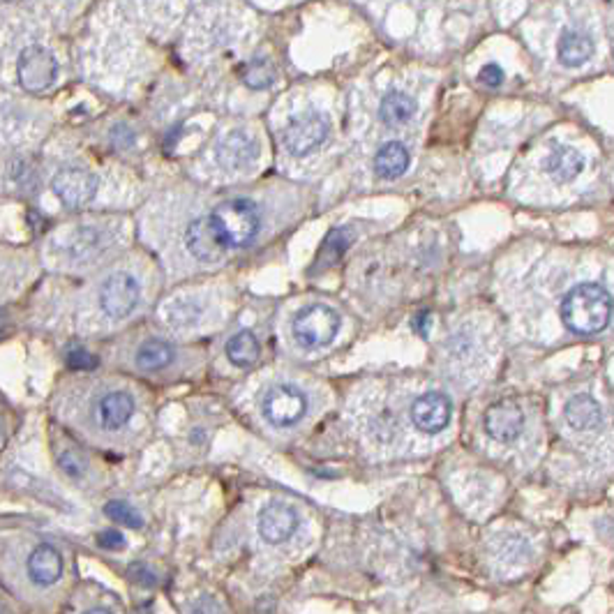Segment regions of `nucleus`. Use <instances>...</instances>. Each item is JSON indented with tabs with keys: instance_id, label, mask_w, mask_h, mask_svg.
I'll list each match as a JSON object with an SVG mask.
<instances>
[{
	"instance_id": "2",
	"label": "nucleus",
	"mask_w": 614,
	"mask_h": 614,
	"mask_svg": "<svg viewBox=\"0 0 614 614\" xmlns=\"http://www.w3.org/2000/svg\"><path fill=\"white\" fill-rule=\"evenodd\" d=\"M213 224L224 236L229 247H245L257 238L261 229L259 208L250 199H227L211 213Z\"/></svg>"
},
{
	"instance_id": "16",
	"label": "nucleus",
	"mask_w": 614,
	"mask_h": 614,
	"mask_svg": "<svg viewBox=\"0 0 614 614\" xmlns=\"http://www.w3.org/2000/svg\"><path fill=\"white\" fill-rule=\"evenodd\" d=\"M591 53H594V42H591V37L587 35L585 30H563V35L559 37V44H556L559 63L566 65V67H579V65H585L591 58Z\"/></svg>"
},
{
	"instance_id": "13",
	"label": "nucleus",
	"mask_w": 614,
	"mask_h": 614,
	"mask_svg": "<svg viewBox=\"0 0 614 614\" xmlns=\"http://www.w3.org/2000/svg\"><path fill=\"white\" fill-rule=\"evenodd\" d=\"M259 155L257 141L245 132H231L227 139L217 144V162L229 171H238L250 167Z\"/></svg>"
},
{
	"instance_id": "7",
	"label": "nucleus",
	"mask_w": 614,
	"mask_h": 614,
	"mask_svg": "<svg viewBox=\"0 0 614 614\" xmlns=\"http://www.w3.org/2000/svg\"><path fill=\"white\" fill-rule=\"evenodd\" d=\"M328 120L319 113H303V116L293 118L291 123L287 125L282 141H284V148H287L291 155H310L312 151L322 146L328 136Z\"/></svg>"
},
{
	"instance_id": "3",
	"label": "nucleus",
	"mask_w": 614,
	"mask_h": 614,
	"mask_svg": "<svg viewBox=\"0 0 614 614\" xmlns=\"http://www.w3.org/2000/svg\"><path fill=\"white\" fill-rule=\"evenodd\" d=\"M339 315L328 305H307L293 316V339L303 349H322L335 339L339 330Z\"/></svg>"
},
{
	"instance_id": "27",
	"label": "nucleus",
	"mask_w": 614,
	"mask_h": 614,
	"mask_svg": "<svg viewBox=\"0 0 614 614\" xmlns=\"http://www.w3.org/2000/svg\"><path fill=\"white\" fill-rule=\"evenodd\" d=\"M67 365H70L72 369H93L95 365H97V358L83 349H72L70 354H67Z\"/></svg>"
},
{
	"instance_id": "11",
	"label": "nucleus",
	"mask_w": 614,
	"mask_h": 614,
	"mask_svg": "<svg viewBox=\"0 0 614 614\" xmlns=\"http://www.w3.org/2000/svg\"><path fill=\"white\" fill-rule=\"evenodd\" d=\"M299 529V513L289 503H268L259 513V533L270 545L287 543Z\"/></svg>"
},
{
	"instance_id": "1",
	"label": "nucleus",
	"mask_w": 614,
	"mask_h": 614,
	"mask_svg": "<svg viewBox=\"0 0 614 614\" xmlns=\"http://www.w3.org/2000/svg\"><path fill=\"white\" fill-rule=\"evenodd\" d=\"M562 322L578 335H594L605 330L612 316V296L601 284L585 282L563 296Z\"/></svg>"
},
{
	"instance_id": "12",
	"label": "nucleus",
	"mask_w": 614,
	"mask_h": 614,
	"mask_svg": "<svg viewBox=\"0 0 614 614\" xmlns=\"http://www.w3.org/2000/svg\"><path fill=\"white\" fill-rule=\"evenodd\" d=\"M486 432L490 434L494 441H501V444H510L522 434V427H525V414L513 400H501V402L492 404L490 409L486 411Z\"/></svg>"
},
{
	"instance_id": "9",
	"label": "nucleus",
	"mask_w": 614,
	"mask_h": 614,
	"mask_svg": "<svg viewBox=\"0 0 614 614\" xmlns=\"http://www.w3.org/2000/svg\"><path fill=\"white\" fill-rule=\"evenodd\" d=\"M95 192H97V175L82 167L60 169L53 178V194L67 208H82L93 199Z\"/></svg>"
},
{
	"instance_id": "30",
	"label": "nucleus",
	"mask_w": 614,
	"mask_h": 614,
	"mask_svg": "<svg viewBox=\"0 0 614 614\" xmlns=\"http://www.w3.org/2000/svg\"><path fill=\"white\" fill-rule=\"evenodd\" d=\"M414 328H416V333L427 335V330H430V315H427V312H421V315L414 319Z\"/></svg>"
},
{
	"instance_id": "19",
	"label": "nucleus",
	"mask_w": 614,
	"mask_h": 614,
	"mask_svg": "<svg viewBox=\"0 0 614 614\" xmlns=\"http://www.w3.org/2000/svg\"><path fill=\"white\" fill-rule=\"evenodd\" d=\"M409 164L411 155L409 151H407V146L400 144V141H388L386 146H381V151L377 152L375 174L379 175V178L392 181V178H400L404 171L409 169Z\"/></svg>"
},
{
	"instance_id": "22",
	"label": "nucleus",
	"mask_w": 614,
	"mask_h": 614,
	"mask_svg": "<svg viewBox=\"0 0 614 614\" xmlns=\"http://www.w3.org/2000/svg\"><path fill=\"white\" fill-rule=\"evenodd\" d=\"M174 361V349L164 339H148L136 349V365L144 372H159Z\"/></svg>"
},
{
	"instance_id": "29",
	"label": "nucleus",
	"mask_w": 614,
	"mask_h": 614,
	"mask_svg": "<svg viewBox=\"0 0 614 614\" xmlns=\"http://www.w3.org/2000/svg\"><path fill=\"white\" fill-rule=\"evenodd\" d=\"M478 79H480V83H486V86L497 88V86H501V82H503V70L499 67V65L490 63V65H486L483 70H480Z\"/></svg>"
},
{
	"instance_id": "5",
	"label": "nucleus",
	"mask_w": 614,
	"mask_h": 614,
	"mask_svg": "<svg viewBox=\"0 0 614 614\" xmlns=\"http://www.w3.org/2000/svg\"><path fill=\"white\" fill-rule=\"evenodd\" d=\"M17 76L19 83L28 93H42L47 88L53 86L56 76H58V63L53 58V53L49 49L33 44L26 47L19 56L17 63Z\"/></svg>"
},
{
	"instance_id": "17",
	"label": "nucleus",
	"mask_w": 614,
	"mask_h": 614,
	"mask_svg": "<svg viewBox=\"0 0 614 614\" xmlns=\"http://www.w3.org/2000/svg\"><path fill=\"white\" fill-rule=\"evenodd\" d=\"M563 414H566L568 425L573 427V430H579V432L594 430L602 421L601 404L591 398V395H575V398L568 400Z\"/></svg>"
},
{
	"instance_id": "18",
	"label": "nucleus",
	"mask_w": 614,
	"mask_h": 614,
	"mask_svg": "<svg viewBox=\"0 0 614 614\" xmlns=\"http://www.w3.org/2000/svg\"><path fill=\"white\" fill-rule=\"evenodd\" d=\"M545 167H548V174H550L556 183H568L573 181L575 175L582 174V169H585V158L571 146H555L550 151V155H548Z\"/></svg>"
},
{
	"instance_id": "28",
	"label": "nucleus",
	"mask_w": 614,
	"mask_h": 614,
	"mask_svg": "<svg viewBox=\"0 0 614 614\" xmlns=\"http://www.w3.org/2000/svg\"><path fill=\"white\" fill-rule=\"evenodd\" d=\"M97 545L105 550H123L125 536L118 529H105V532L97 533Z\"/></svg>"
},
{
	"instance_id": "25",
	"label": "nucleus",
	"mask_w": 614,
	"mask_h": 614,
	"mask_svg": "<svg viewBox=\"0 0 614 614\" xmlns=\"http://www.w3.org/2000/svg\"><path fill=\"white\" fill-rule=\"evenodd\" d=\"M243 82H245V86L257 88V90L268 88L270 83L276 82V67H273L270 60L254 58L247 65L245 70H243Z\"/></svg>"
},
{
	"instance_id": "15",
	"label": "nucleus",
	"mask_w": 614,
	"mask_h": 614,
	"mask_svg": "<svg viewBox=\"0 0 614 614\" xmlns=\"http://www.w3.org/2000/svg\"><path fill=\"white\" fill-rule=\"evenodd\" d=\"M28 578L40 587H51L63 573V556L53 545H37L28 556Z\"/></svg>"
},
{
	"instance_id": "6",
	"label": "nucleus",
	"mask_w": 614,
	"mask_h": 614,
	"mask_svg": "<svg viewBox=\"0 0 614 614\" xmlns=\"http://www.w3.org/2000/svg\"><path fill=\"white\" fill-rule=\"evenodd\" d=\"M139 282L128 273H113L100 287V307L112 319H125L139 303Z\"/></svg>"
},
{
	"instance_id": "20",
	"label": "nucleus",
	"mask_w": 614,
	"mask_h": 614,
	"mask_svg": "<svg viewBox=\"0 0 614 614\" xmlns=\"http://www.w3.org/2000/svg\"><path fill=\"white\" fill-rule=\"evenodd\" d=\"M224 354H227V358L236 368H250V365L257 363L261 346H259L257 335L252 333V330H238V333L229 338Z\"/></svg>"
},
{
	"instance_id": "8",
	"label": "nucleus",
	"mask_w": 614,
	"mask_h": 614,
	"mask_svg": "<svg viewBox=\"0 0 614 614\" xmlns=\"http://www.w3.org/2000/svg\"><path fill=\"white\" fill-rule=\"evenodd\" d=\"M185 247L194 259L206 263H215L224 257V252L229 250V243L224 236L217 231L213 224L211 215L197 217L185 229Z\"/></svg>"
},
{
	"instance_id": "10",
	"label": "nucleus",
	"mask_w": 614,
	"mask_h": 614,
	"mask_svg": "<svg viewBox=\"0 0 614 614\" xmlns=\"http://www.w3.org/2000/svg\"><path fill=\"white\" fill-rule=\"evenodd\" d=\"M451 411V400L446 398L444 392L430 391L414 400V404H411V421H414V425L421 432L437 434L448 425Z\"/></svg>"
},
{
	"instance_id": "26",
	"label": "nucleus",
	"mask_w": 614,
	"mask_h": 614,
	"mask_svg": "<svg viewBox=\"0 0 614 614\" xmlns=\"http://www.w3.org/2000/svg\"><path fill=\"white\" fill-rule=\"evenodd\" d=\"M105 515L112 522H116V525L132 526V529H139L144 525V517H141L139 510L125 501H109L105 506Z\"/></svg>"
},
{
	"instance_id": "14",
	"label": "nucleus",
	"mask_w": 614,
	"mask_h": 614,
	"mask_svg": "<svg viewBox=\"0 0 614 614\" xmlns=\"http://www.w3.org/2000/svg\"><path fill=\"white\" fill-rule=\"evenodd\" d=\"M135 414V400L125 391L106 392L105 398H100L97 407H95V416L105 430H120L129 423Z\"/></svg>"
},
{
	"instance_id": "23",
	"label": "nucleus",
	"mask_w": 614,
	"mask_h": 614,
	"mask_svg": "<svg viewBox=\"0 0 614 614\" xmlns=\"http://www.w3.org/2000/svg\"><path fill=\"white\" fill-rule=\"evenodd\" d=\"M204 315V305L194 299H178L171 300L167 307L162 310V316L167 319V323L174 328H190L197 326Z\"/></svg>"
},
{
	"instance_id": "21",
	"label": "nucleus",
	"mask_w": 614,
	"mask_h": 614,
	"mask_svg": "<svg viewBox=\"0 0 614 614\" xmlns=\"http://www.w3.org/2000/svg\"><path fill=\"white\" fill-rule=\"evenodd\" d=\"M414 113H416V102L411 100L407 93H400V90L388 93L379 105L381 123L391 125V128L409 123L411 118H414Z\"/></svg>"
},
{
	"instance_id": "4",
	"label": "nucleus",
	"mask_w": 614,
	"mask_h": 614,
	"mask_svg": "<svg viewBox=\"0 0 614 614\" xmlns=\"http://www.w3.org/2000/svg\"><path fill=\"white\" fill-rule=\"evenodd\" d=\"M261 414L268 425L287 430L307 414V398L299 388L289 386V384H277V386H270L263 392Z\"/></svg>"
},
{
	"instance_id": "24",
	"label": "nucleus",
	"mask_w": 614,
	"mask_h": 614,
	"mask_svg": "<svg viewBox=\"0 0 614 614\" xmlns=\"http://www.w3.org/2000/svg\"><path fill=\"white\" fill-rule=\"evenodd\" d=\"M351 243H354V231H351V229L346 227L333 229V231L326 236V240H323L319 254H316V261H315L316 268H328V266H333V263L345 254L346 247H349Z\"/></svg>"
}]
</instances>
